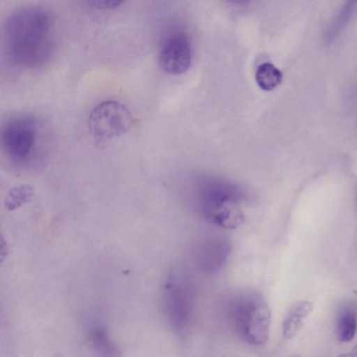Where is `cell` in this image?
<instances>
[{
	"mask_svg": "<svg viewBox=\"0 0 357 357\" xmlns=\"http://www.w3.org/2000/svg\"><path fill=\"white\" fill-rule=\"evenodd\" d=\"M3 43L15 65L33 68L44 65L52 51V26L48 13L39 8L13 13L4 23Z\"/></svg>",
	"mask_w": 357,
	"mask_h": 357,
	"instance_id": "cell-1",
	"label": "cell"
},
{
	"mask_svg": "<svg viewBox=\"0 0 357 357\" xmlns=\"http://www.w3.org/2000/svg\"><path fill=\"white\" fill-rule=\"evenodd\" d=\"M235 324L240 337L252 345H263L269 338L271 312L264 298L249 292L238 301L235 310Z\"/></svg>",
	"mask_w": 357,
	"mask_h": 357,
	"instance_id": "cell-2",
	"label": "cell"
},
{
	"mask_svg": "<svg viewBox=\"0 0 357 357\" xmlns=\"http://www.w3.org/2000/svg\"><path fill=\"white\" fill-rule=\"evenodd\" d=\"M37 138V121L31 116H14L0 126V147L14 162L23 163L30 158Z\"/></svg>",
	"mask_w": 357,
	"mask_h": 357,
	"instance_id": "cell-3",
	"label": "cell"
},
{
	"mask_svg": "<svg viewBox=\"0 0 357 357\" xmlns=\"http://www.w3.org/2000/svg\"><path fill=\"white\" fill-rule=\"evenodd\" d=\"M135 122L129 109L114 100L104 101L96 106L89 116V128L97 142H106L121 136Z\"/></svg>",
	"mask_w": 357,
	"mask_h": 357,
	"instance_id": "cell-4",
	"label": "cell"
},
{
	"mask_svg": "<svg viewBox=\"0 0 357 357\" xmlns=\"http://www.w3.org/2000/svg\"><path fill=\"white\" fill-rule=\"evenodd\" d=\"M158 61L161 68L169 74L185 72L191 63V49L187 37L181 33L169 36L161 45Z\"/></svg>",
	"mask_w": 357,
	"mask_h": 357,
	"instance_id": "cell-5",
	"label": "cell"
},
{
	"mask_svg": "<svg viewBox=\"0 0 357 357\" xmlns=\"http://www.w3.org/2000/svg\"><path fill=\"white\" fill-rule=\"evenodd\" d=\"M165 306L170 323L177 329L184 328L189 313V296L183 282L171 279L166 286Z\"/></svg>",
	"mask_w": 357,
	"mask_h": 357,
	"instance_id": "cell-6",
	"label": "cell"
},
{
	"mask_svg": "<svg viewBox=\"0 0 357 357\" xmlns=\"http://www.w3.org/2000/svg\"><path fill=\"white\" fill-rule=\"evenodd\" d=\"M208 213L212 221L225 229H234L244 222V214L238 203L232 197L220 195L209 204Z\"/></svg>",
	"mask_w": 357,
	"mask_h": 357,
	"instance_id": "cell-7",
	"label": "cell"
},
{
	"mask_svg": "<svg viewBox=\"0 0 357 357\" xmlns=\"http://www.w3.org/2000/svg\"><path fill=\"white\" fill-rule=\"evenodd\" d=\"M312 308V303L308 301H298L290 307L282 322L283 335L286 338L291 339L298 334Z\"/></svg>",
	"mask_w": 357,
	"mask_h": 357,
	"instance_id": "cell-8",
	"label": "cell"
},
{
	"mask_svg": "<svg viewBox=\"0 0 357 357\" xmlns=\"http://www.w3.org/2000/svg\"><path fill=\"white\" fill-rule=\"evenodd\" d=\"M356 333V310L350 305H347L339 312L336 333L337 338L342 342L353 340Z\"/></svg>",
	"mask_w": 357,
	"mask_h": 357,
	"instance_id": "cell-9",
	"label": "cell"
},
{
	"mask_svg": "<svg viewBox=\"0 0 357 357\" xmlns=\"http://www.w3.org/2000/svg\"><path fill=\"white\" fill-rule=\"evenodd\" d=\"M255 80L261 89L266 91H272L280 84L282 74L273 63L265 62L257 67Z\"/></svg>",
	"mask_w": 357,
	"mask_h": 357,
	"instance_id": "cell-10",
	"label": "cell"
},
{
	"mask_svg": "<svg viewBox=\"0 0 357 357\" xmlns=\"http://www.w3.org/2000/svg\"><path fill=\"white\" fill-rule=\"evenodd\" d=\"M33 195V189L29 185L15 186L9 190L5 198V208L8 211H15L30 202Z\"/></svg>",
	"mask_w": 357,
	"mask_h": 357,
	"instance_id": "cell-11",
	"label": "cell"
},
{
	"mask_svg": "<svg viewBox=\"0 0 357 357\" xmlns=\"http://www.w3.org/2000/svg\"><path fill=\"white\" fill-rule=\"evenodd\" d=\"M356 0H347V3L340 13L335 21L333 24V26L330 31L328 33L330 37L333 38L339 33L340 31L345 26V23L348 21L351 16V13L355 7Z\"/></svg>",
	"mask_w": 357,
	"mask_h": 357,
	"instance_id": "cell-12",
	"label": "cell"
},
{
	"mask_svg": "<svg viewBox=\"0 0 357 357\" xmlns=\"http://www.w3.org/2000/svg\"><path fill=\"white\" fill-rule=\"evenodd\" d=\"M94 7L101 10L114 9L121 6L125 0H88Z\"/></svg>",
	"mask_w": 357,
	"mask_h": 357,
	"instance_id": "cell-13",
	"label": "cell"
},
{
	"mask_svg": "<svg viewBox=\"0 0 357 357\" xmlns=\"http://www.w3.org/2000/svg\"><path fill=\"white\" fill-rule=\"evenodd\" d=\"M8 245L4 237L0 234V266L8 255Z\"/></svg>",
	"mask_w": 357,
	"mask_h": 357,
	"instance_id": "cell-14",
	"label": "cell"
},
{
	"mask_svg": "<svg viewBox=\"0 0 357 357\" xmlns=\"http://www.w3.org/2000/svg\"><path fill=\"white\" fill-rule=\"evenodd\" d=\"M225 1L228 3H232V4L243 5V4H245L248 2H250L251 0H225Z\"/></svg>",
	"mask_w": 357,
	"mask_h": 357,
	"instance_id": "cell-15",
	"label": "cell"
}]
</instances>
